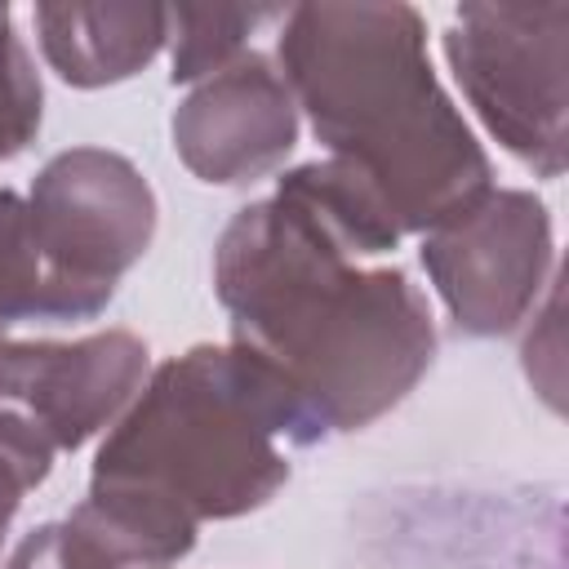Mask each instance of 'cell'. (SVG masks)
I'll use <instances>...</instances> for the list:
<instances>
[{"instance_id": "obj_1", "label": "cell", "mask_w": 569, "mask_h": 569, "mask_svg": "<svg viewBox=\"0 0 569 569\" xmlns=\"http://www.w3.org/2000/svg\"><path fill=\"white\" fill-rule=\"evenodd\" d=\"M347 244L293 196L236 218L218 289L240 351L302 409L316 436L360 427L431 365V316L400 271H347Z\"/></svg>"}, {"instance_id": "obj_2", "label": "cell", "mask_w": 569, "mask_h": 569, "mask_svg": "<svg viewBox=\"0 0 569 569\" xmlns=\"http://www.w3.org/2000/svg\"><path fill=\"white\" fill-rule=\"evenodd\" d=\"M565 4L462 9L449 58L507 151L556 178L565 164Z\"/></svg>"}, {"instance_id": "obj_3", "label": "cell", "mask_w": 569, "mask_h": 569, "mask_svg": "<svg viewBox=\"0 0 569 569\" xmlns=\"http://www.w3.org/2000/svg\"><path fill=\"white\" fill-rule=\"evenodd\" d=\"M27 227L71 316H93L147 249L151 191L120 156L67 151L40 173Z\"/></svg>"}, {"instance_id": "obj_4", "label": "cell", "mask_w": 569, "mask_h": 569, "mask_svg": "<svg viewBox=\"0 0 569 569\" xmlns=\"http://www.w3.org/2000/svg\"><path fill=\"white\" fill-rule=\"evenodd\" d=\"M147 347L129 333L0 356V440L44 476L53 445H80L138 382Z\"/></svg>"}, {"instance_id": "obj_5", "label": "cell", "mask_w": 569, "mask_h": 569, "mask_svg": "<svg viewBox=\"0 0 569 569\" xmlns=\"http://www.w3.org/2000/svg\"><path fill=\"white\" fill-rule=\"evenodd\" d=\"M422 249L440 293L467 333H502L538 298L551 262V222L533 196L502 191L440 222Z\"/></svg>"}, {"instance_id": "obj_6", "label": "cell", "mask_w": 569, "mask_h": 569, "mask_svg": "<svg viewBox=\"0 0 569 569\" xmlns=\"http://www.w3.org/2000/svg\"><path fill=\"white\" fill-rule=\"evenodd\" d=\"M182 156L209 178V182H240L267 169L280 151L293 142V116L289 98L267 80L249 111H231V98L222 84L204 89L200 98L187 102L182 120L173 124Z\"/></svg>"}, {"instance_id": "obj_7", "label": "cell", "mask_w": 569, "mask_h": 569, "mask_svg": "<svg viewBox=\"0 0 569 569\" xmlns=\"http://www.w3.org/2000/svg\"><path fill=\"white\" fill-rule=\"evenodd\" d=\"M40 124V84L27 71V53L9 36V13L0 9V160L13 156Z\"/></svg>"}, {"instance_id": "obj_8", "label": "cell", "mask_w": 569, "mask_h": 569, "mask_svg": "<svg viewBox=\"0 0 569 569\" xmlns=\"http://www.w3.org/2000/svg\"><path fill=\"white\" fill-rule=\"evenodd\" d=\"M13 569H116V565H107L71 525H49L22 542Z\"/></svg>"}, {"instance_id": "obj_9", "label": "cell", "mask_w": 569, "mask_h": 569, "mask_svg": "<svg viewBox=\"0 0 569 569\" xmlns=\"http://www.w3.org/2000/svg\"><path fill=\"white\" fill-rule=\"evenodd\" d=\"M31 480H40V476L0 440V538H4V525H9V516H13V507H18L22 485H31Z\"/></svg>"}]
</instances>
